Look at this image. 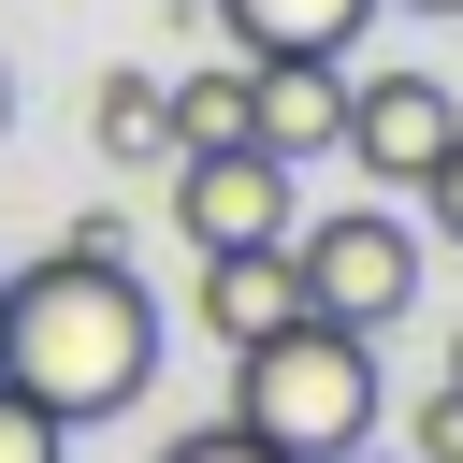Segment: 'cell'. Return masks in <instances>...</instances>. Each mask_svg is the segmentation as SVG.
Segmentation results:
<instances>
[{
    "mask_svg": "<svg viewBox=\"0 0 463 463\" xmlns=\"http://www.w3.org/2000/svg\"><path fill=\"white\" fill-rule=\"evenodd\" d=\"M0 376L43 405V420H130L159 391V304L130 275V232L116 217H72L29 275H0Z\"/></svg>",
    "mask_w": 463,
    "mask_h": 463,
    "instance_id": "obj_1",
    "label": "cell"
},
{
    "mask_svg": "<svg viewBox=\"0 0 463 463\" xmlns=\"http://www.w3.org/2000/svg\"><path fill=\"white\" fill-rule=\"evenodd\" d=\"M232 420H246L275 463H347V449L376 434V333L289 318V333L232 347Z\"/></svg>",
    "mask_w": 463,
    "mask_h": 463,
    "instance_id": "obj_2",
    "label": "cell"
},
{
    "mask_svg": "<svg viewBox=\"0 0 463 463\" xmlns=\"http://www.w3.org/2000/svg\"><path fill=\"white\" fill-rule=\"evenodd\" d=\"M289 275H304V318H333V333H391L405 304H420V232L391 217V203H347V217H289Z\"/></svg>",
    "mask_w": 463,
    "mask_h": 463,
    "instance_id": "obj_3",
    "label": "cell"
},
{
    "mask_svg": "<svg viewBox=\"0 0 463 463\" xmlns=\"http://www.w3.org/2000/svg\"><path fill=\"white\" fill-rule=\"evenodd\" d=\"M174 232L188 246H289V159L275 145H174Z\"/></svg>",
    "mask_w": 463,
    "mask_h": 463,
    "instance_id": "obj_4",
    "label": "cell"
},
{
    "mask_svg": "<svg viewBox=\"0 0 463 463\" xmlns=\"http://www.w3.org/2000/svg\"><path fill=\"white\" fill-rule=\"evenodd\" d=\"M362 174H391V188H420L449 145H463V101H449V72H347V130H333Z\"/></svg>",
    "mask_w": 463,
    "mask_h": 463,
    "instance_id": "obj_5",
    "label": "cell"
},
{
    "mask_svg": "<svg viewBox=\"0 0 463 463\" xmlns=\"http://www.w3.org/2000/svg\"><path fill=\"white\" fill-rule=\"evenodd\" d=\"M333 130H347V58H246V145L333 159Z\"/></svg>",
    "mask_w": 463,
    "mask_h": 463,
    "instance_id": "obj_6",
    "label": "cell"
},
{
    "mask_svg": "<svg viewBox=\"0 0 463 463\" xmlns=\"http://www.w3.org/2000/svg\"><path fill=\"white\" fill-rule=\"evenodd\" d=\"M289 318H304L289 246H203V333H217V347H260V333H289Z\"/></svg>",
    "mask_w": 463,
    "mask_h": 463,
    "instance_id": "obj_7",
    "label": "cell"
},
{
    "mask_svg": "<svg viewBox=\"0 0 463 463\" xmlns=\"http://www.w3.org/2000/svg\"><path fill=\"white\" fill-rule=\"evenodd\" d=\"M362 14H376V0H217L232 58H347Z\"/></svg>",
    "mask_w": 463,
    "mask_h": 463,
    "instance_id": "obj_8",
    "label": "cell"
},
{
    "mask_svg": "<svg viewBox=\"0 0 463 463\" xmlns=\"http://www.w3.org/2000/svg\"><path fill=\"white\" fill-rule=\"evenodd\" d=\"M159 130H174V145H246V58L174 72V87H159Z\"/></svg>",
    "mask_w": 463,
    "mask_h": 463,
    "instance_id": "obj_9",
    "label": "cell"
},
{
    "mask_svg": "<svg viewBox=\"0 0 463 463\" xmlns=\"http://www.w3.org/2000/svg\"><path fill=\"white\" fill-rule=\"evenodd\" d=\"M87 145H101V159H174V130H159V72H101V87H87Z\"/></svg>",
    "mask_w": 463,
    "mask_h": 463,
    "instance_id": "obj_10",
    "label": "cell"
},
{
    "mask_svg": "<svg viewBox=\"0 0 463 463\" xmlns=\"http://www.w3.org/2000/svg\"><path fill=\"white\" fill-rule=\"evenodd\" d=\"M0 463H72V420H43L14 376H0Z\"/></svg>",
    "mask_w": 463,
    "mask_h": 463,
    "instance_id": "obj_11",
    "label": "cell"
},
{
    "mask_svg": "<svg viewBox=\"0 0 463 463\" xmlns=\"http://www.w3.org/2000/svg\"><path fill=\"white\" fill-rule=\"evenodd\" d=\"M159 463H275V449H260V434H246V420H203V434H174V449H159Z\"/></svg>",
    "mask_w": 463,
    "mask_h": 463,
    "instance_id": "obj_12",
    "label": "cell"
},
{
    "mask_svg": "<svg viewBox=\"0 0 463 463\" xmlns=\"http://www.w3.org/2000/svg\"><path fill=\"white\" fill-rule=\"evenodd\" d=\"M405 463H463V391H434V405H420V434H405Z\"/></svg>",
    "mask_w": 463,
    "mask_h": 463,
    "instance_id": "obj_13",
    "label": "cell"
},
{
    "mask_svg": "<svg viewBox=\"0 0 463 463\" xmlns=\"http://www.w3.org/2000/svg\"><path fill=\"white\" fill-rule=\"evenodd\" d=\"M420 217H434V246H463V145H449V159L420 174Z\"/></svg>",
    "mask_w": 463,
    "mask_h": 463,
    "instance_id": "obj_14",
    "label": "cell"
},
{
    "mask_svg": "<svg viewBox=\"0 0 463 463\" xmlns=\"http://www.w3.org/2000/svg\"><path fill=\"white\" fill-rule=\"evenodd\" d=\"M449 391H463V333H449Z\"/></svg>",
    "mask_w": 463,
    "mask_h": 463,
    "instance_id": "obj_15",
    "label": "cell"
},
{
    "mask_svg": "<svg viewBox=\"0 0 463 463\" xmlns=\"http://www.w3.org/2000/svg\"><path fill=\"white\" fill-rule=\"evenodd\" d=\"M0 116H14V72H0Z\"/></svg>",
    "mask_w": 463,
    "mask_h": 463,
    "instance_id": "obj_16",
    "label": "cell"
},
{
    "mask_svg": "<svg viewBox=\"0 0 463 463\" xmlns=\"http://www.w3.org/2000/svg\"><path fill=\"white\" fill-rule=\"evenodd\" d=\"M420 14H463V0H420Z\"/></svg>",
    "mask_w": 463,
    "mask_h": 463,
    "instance_id": "obj_17",
    "label": "cell"
},
{
    "mask_svg": "<svg viewBox=\"0 0 463 463\" xmlns=\"http://www.w3.org/2000/svg\"><path fill=\"white\" fill-rule=\"evenodd\" d=\"M347 463H362V449H347Z\"/></svg>",
    "mask_w": 463,
    "mask_h": 463,
    "instance_id": "obj_18",
    "label": "cell"
}]
</instances>
